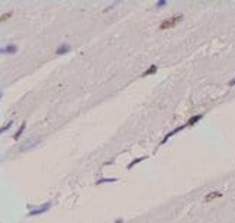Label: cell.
<instances>
[{
    "label": "cell",
    "mask_w": 235,
    "mask_h": 223,
    "mask_svg": "<svg viewBox=\"0 0 235 223\" xmlns=\"http://www.w3.org/2000/svg\"><path fill=\"white\" fill-rule=\"evenodd\" d=\"M182 20H183V15H182V13H177V15H174V16H171V18L163 20L161 25H160V29H161V31L171 29V28H174L176 25H179Z\"/></svg>",
    "instance_id": "6da1fadb"
},
{
    "label": "cell",
    "mask_w": 235,
    "mask_h": 223,
    "mask_svg": "<svg viewBox=\"0 0 235 223\" xmlns=\"http://www.w3.org/2000/svg\"><path fill=\"white\" fill-rule=\"evenodd\" d=\"M28 209H29V212H28V217H31V216H39V215H42V213H45V212H48L49 209H51V201H46V203H44L42 206H38L37 209L34 207V206H28Z\"/></svg>",
    "instance_id": "7a4b0ae2"
},
{
    "label": "cell",
    "mask_w": 235,
    "mask_h": 223,
    "mask_svg": "<svg viewBox=\"0 0 235 223\" xmlns=\"http://www.w3.org/2000/svg\"><path fill=\"white\" fill-rule=\"evenodd\" d=\"M184 128H187V126H186V125H182V126H177L176 129H173L171 132H168V133H167V135H165V136L163 138V141H161L160 144H161V145H164V144H165V142H167V141H168V139H170L171 136H174L176 133H179V132H180V130H183Z\"/></svg>",
    "instance_id": "3957f363"
},
{
    "label": "cell",
    "mask_w": 235,
    "mask_h": 223,
    "mask_svg": "<svg viewBox=\"0 0 235 223\" xmlns=\"http://www.w3.org/2000/svg\"><path fill=\"white\" fill-rule=\"evenodd\" d=\"M70 49H71V46H70L68 43H61V45H58V48L55 49V55H58V57L65 55V54L70 52Z\"/></svg>",
    "instance_id": "277c9868"
},
{
    "label": "cell",
    "mask_w": 235,
    "mask_h": 223,
    "mask_svg": "<svg viewBox=\"0 0 235 223\" xmlns=\"http://www.w3.org/2000/svg\"><path fill=\"white\" fill-rule=\"evenodd\" d=\"M221 197H222L221 191H210L205 196V203H210L212 200H216V198H221Z\"/></svg>",
    "instance_id": "5b68a950"
},
{
    "label": "cell",
    "mask_w": 235,
    "mask_h": 223,
    "mask_svg": "<svg viewBox=\"0 0 235 223\" xmlns=\"http://www.w3.org/2000/svg\"><path fill=\"white\" fill-rule=\"evenodd\" d=\"M16 52H18V46L15 43H9L7 46L1 49V54H7V55H15Z\"/></svg>",
    "instance_id": "8992f818"
},
{
    "label": "cell",
    "mask_w": 235,
    "mask_h": 223,
    "mask_svg": "<svg viewBox=\"0 0 235 223\" xmlns=\"http://www.w3.org/2000/svg\"><path fill=\"white\" fill-rule=\"evenodd\" d=\"M203 119V113H199V114H195V116H192L189 120H187V123H186V126H195L197 122H200Z\"/></svg>",
    "instance_id": "52a82bcc"
},
{
    "label": "cell",
    "mask_w": 235,
    "mask_h": 223,
    "mask_svg": "<svg viewBox=\"0 0 235 223\" xmlns=\"http://www.w3.org/2000/svg\"><path fill=\"white\" fill-rule=\"evenodd\" d=\"M147 158H148L147 155H142V156H138V158H135V159H132V161H131V162H129V164L126 165V168H128V170H132V168H134V167H135L136 164H139V162H142V161H145Z\"/></svg>",
    "instance_id": "ba28073f"
},
{
    "label": "cell",
    "mask_w": 235,
    "mask_h": 223,
    "mask_svg": "<svg viewBox=\"0 0 235 223\" xmlns=\"http://www.w3.org/2000/svg\"><path fill=\"white\" fill-rule=\"evenodd\" d=\"M157 71H158V67H157L155 64H153V65H150V68H148V70H145V71L141 74V77H142V78H145V77H148V75L155 74Z\"/></svg>",
    "instance_id": "9c48e42d"
},
{
    "label": "cell",
    "mask_w": 235,
    "mask_h": 223,
    "mask_svg": "<svg viewBox=\"0 0 235 223\" xmlns=\"http://www.w3.org/2000/svg\"><path fill=\"white\" fill-rule=\"evenodd\" d=\"M25 129H26V122H22L20 128H19V129L16 130V133L13 135V139H15V141H18V139L22 136V133H23V130H25Z\"/></svg>",
    "instance_id": "30bf717a"
},
{
    "label": "cell",
    "mask_w": 235,
    "mask_h": 223,
    "mask_svg": "<svg viewBox=\"0 0 235 223\" xmlns=\"http://www.w3.org/2000/svg\"><path fill=\"white\" fill-rule=\"evenodd\" d=\"M117 178H115V177H112V178H100V180H97L94 184L96 186H100V184H106V183H116Z\"/></svg>",
    "instance_id": "8fae6325"
},
{
    "label": "cell",
    "mask_w": 235,
    "mask_h": 223,
    "mask_svg": "<svg viewBox=\"0 0 235 223\" xmlns=\"http://www.w3.org/2000/svg\"><path fill=\"white\" fill-rule=\"evenodd\" d=\"M12 125H13V120H9V122H7V123H6L4 126H1L0 132H1V133H3V132H6L7 129H10V126H12Z\"/></svg>",
    "instance_id": "7c38bea8"
},
{
    "label": "cell",
    "mask_w": 235,
    "mask_h": 223,
    "mask_svg": "<svg viewBox=\"0 0 235 223\" xmlns=\"http://www.w3.org/2000/svg\"><path fill=\"white\" fill-rule=\"evenodd\" d=\"M12 15H13V12H9V13H3V15H1V19H0V20H1V22H4V20H6V19H9V18H10Z\"/></svg>",
    "instance_id": "4fadbf2b"
},
{
    "label": "cell",
    "mask_w": 235,
    "mask_h": 223,
    "mask_svg": "<svg viewBox=\"0 0 235 223\" xmlns=\"http://www.w3.org/2000/svg\"><path fill=\"white\" fill-rule=\"evenodd\" d=\"M165 4H167V1H165V0H160V1H157L155 3V6L158 7V9H160V7H164Z\"/></svg>",
    "instance_id": "5bb4252c"
},
{
    "label": "cell",
    "mask_w": 235,
    "mask_h": 223,
    "mask_svg": "<svg viewBox=\"0 0 235 223\" xmlns=\"http://www.w3.org/2000/svg\"><path fill=\"white\" fill-rule=\"evenodd\" d=\"M228 86H229V87H234L235 86V77L231 80V81H228Z\"/></svg>",
    "instance_id": "9a60e30c"
},
{
    "label": "cell",
    "mask_w": 235,
    "mask_h": 223,
    "mask_svg": "<svg viewBox=\"0 0 235 223\" xmlns=\"http://www.w3.org/2000/svg\"><path fill=\"white\" fill-rule=\"evenodd\" d=\"M115 223H123V219H117V220H115Z\"/></svg>",
    "instance_id": "2e32d148"
}]
</instances>
